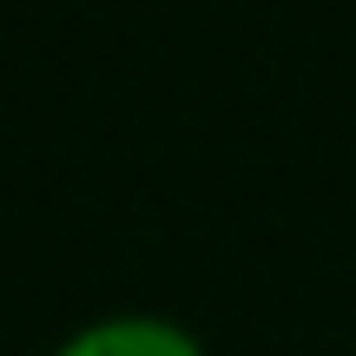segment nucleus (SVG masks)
<instances>
[{"label": "nucleus", "mask_w": 356, "mask_h": 356, "mask_svg": "<svg viewBox=\"0 0 356 356\" xmlns=\"http://www.w3.org/2000/svg\"><path fill=\"white\" fill-rule=\"evenodd\" d=\"M53 356H204V343L172 317H99L73 330Z\"/></svg>", "instance_id": "1"}]
</instances>
